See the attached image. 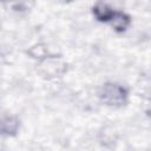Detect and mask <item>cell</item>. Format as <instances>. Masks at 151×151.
Here are the masks:
<instances>
[{"mask_svg": "<svg viewBox=\"0 0 151 151\" xmlns=\"http://www.w3.org/2000/svg\"><path fill=\"white\" fill-rule=\"evenodd\" d=\"M98 97L107 106L112 107H120L127 103L129 92L127 90L117 83H105L98 90Z\"/></svg>", "mask_w": 151, "mask_h": 151, "instance_id": "obj_1", "label": "cell"}, {"mask_svg": "<svg viewBox=\"0 0 151 151\" xmlns=\"http://www.w3.org/2000/svg\"><path fill=\"white\" fill-rule=\"evenodd\" d=\"M39 72L47 79H55L58 77H61L66 70L67 65L65 60L60 55L55 54H48L40 61H38Z\"/></svg>", "mask_w": 151, "mask_h": 151, "instance_id": "obj_2", "label": "cell"}, {"mask_svg": "<svg viewBox=\"0 0 151 151\" xmlns=\"http://www.w3.org/2000/svg\"><path fill=\"white\" fill-rule=\"evenodd\" d=\"M20 129V119L14 114H2L1 117V133L7 137H13Z\"/></svg>", "mask_w": 151, "mask_h": 151, "instance_id": "obj_3", "label": "cell"}, {"mask_svg": "<svg viewBox=\"0 0 151 151\" xmlns=\"http://www.w3.org/2000/svg\"><path fill=\"white\" fill-rule=\"evenodd\" d=\"M114 11L116 9L113 7H111L109 4L103 2V1L96 2L92 7V14H93L94 19L99 22H106V24L110 22Z\"/></svg>", "mask_w": 151, "mask_h": 151, "instance_id": "obj_4", "label": "cell"}, {"mask_svg": "<svg viewBox=\"0 0 151 151\" xmlns=\"http://www.w3.org/2000/svg\"><path fill=\"white\" fill-rule=\"evenodd\" d=\"M109 25L116 32L123 33V32H125L130 27V25H131V18H130V15L127 13H125L123 11L116 9L114 13H113V15H112V18H111V20H110V22H109Z\"/></svg>", "mask_w": 151, "mask_h": 151, "instance_id": "obj_5", "label": "cell"}, {"mask_svg": "<svg viewBox=\"0 0 151 151\" xmlns=\"http://www.w3.org/2000/svg\"><path fill=\"white\" fill-rule=\"evenodd\" d=\"M27 54L33 58V59H37L38 61H40L41 59H44L45 57H47L50 53H48V50H47V46L42 42H38V44H34L32 45L28 50H27Z\"/></svg>", "mask_w": 151, "mask_h": 151, "instance_id": "obj_6", "label": "cell"}, {"mask_svg": "<svg viewBox=\"0 0 151 151\" xmlns=\"http://www.w3.org/2000/svg\"><path fill=\"white\" fill-rule=\"evenodd\" d=\"M145 113H146V116H147L149 118H151V100H150L149 104H147V107H146V110H145Z\"/></svg>", "mask_w": 151, "mask_h": 151, "instance_id": "obj_7", "label": "cell"}]
</instances>
